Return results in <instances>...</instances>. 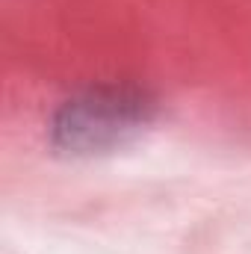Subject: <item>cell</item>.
Masks as SVG:
<instances>
[{
	"instance_id": "1",
	"label": "cell",
	"mask_w": 251,
	"mask_h": 254,
	"mask_svg": "<svg viewBox=\"0 0 251 254\" xmlns=\"http://www.w3.org/2000/svg\"><path fill=\"white\" fill-rule=\"evenodd\" d=\"M145 104L127 95H86L68 101L57 119V142L74 154H92L122 142L145 125Z\"/></svg>"
}]
</instances>
